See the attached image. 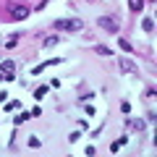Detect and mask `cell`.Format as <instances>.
Returning <instances> with one entry per match:
<instances>
[{"label": "cell", "instance_id": "obj_18", "mask_svg": "<svg viewBox=\"0 0 157 157\" xmlns=\"http://www.w3.org/2000/svg\"><path fill=\"white\" fill-rule=\"evenodd\" d=\"M121 110H123V115H128V113H131V102L123 100V102H121Z\"/></svg>", "mask_w": 157, "mask_h": 157}, {"label": "cell", "instance_id": "obj_11", "mask_svg": "<svg viewBox=\"0 0 157 157\" xmlns=\"http://www.w3.org/2000/svg\"><path fill=\"white\" fill-rule=\"evenodd\" d=\"M121 147H126V136H121L118 141H113V147H110V152H118Z\"/></svg>", "mask_w": 157, "mask_h": 157}, {"label": "cell", "instance_id": "obj_2", "mask_svg": "<svg viewBox=\"0 0 157 157\" xmlns=\"http://www.w3.org/2000/svg\"><path fill=\"white\" fill-rule=\"evenodd\" d=\"M97 24H100V29H102V32H107V34H118V29H121V24H118L113 16H102Z\"/></svg>", "mask_w": 157, "mask_h": 157}, {"label": "cell", "instance_id": "obj_14", "mask_svg": "<svg viewBox=\"0 0 157 157\" xmlns=\"http://www.w3.org/2000/svg\"><path fill=\"white\" fill-rule=\"evenodd\" d=\"M26 144L32 147V149H39V147H42V144H39V139H37V136H29V141H26Z\"/></svg>", "mask_w": 157, "mask_h": 157}, {"label": "cell", "instance_id": "obj_22", "mask_svg": "<svg viewBox=\"0 0 157 157\" xmlns=\"http://www.w3.org/2000/svg\"><path fill=\"white\" fill-rule=\"evenodd\" d=\"M147 3H155V0H147Z\"/></svg>", "mask_w": 157, "mask_h": 157}, {"label": "cell", "instance_id": "obj_13", "mask_svg": "<svg viewBox=\"0 0 157 157\" xmlns=\"http://www.w3.org/2000/svg\"><path fill=\"white\" fill-rule=\"evenodd\" d=\"M58 42H60V39H58V37H55V34H50V37H47V39H45V47H55V45H58Z\"/></svg>", "mask_w": 157, "mask_h": 157}, {"label": "cell", "instance_id": "obj_8", "mask_svg": "<svg viewBox=\"0 0 157 157\" xmlns=\"http://www.w3.org/2000/svg\"><path fill=\"white\" fill-rule=\"evenodd\" d=\"M18 39H21V34H11V37H8V42H6V47H8V50H11V47H16Z\"/></svg>", "mask_w": 157, "mask_h": 157}, {"label": "cell", "instance_id": "obj_7", "mask_svg": "<svg viewBox=\"0 0 157 157\" xmlns=\"http://www.w3.org/2000/svg\"><path fill=\"white\" fill-rule=\"evenodd\" d=\"M128 8H131L134 13H139L141 8H144V0H128Z\"/></svg>", "mask_w": 157, "mask_h": 157}, {"label": "cell", "instance_id": "obj_16", "mask_svg": "<svg viewBox=\"0 0 157 157\" xmlns=\"http://www.w3.org/2000/svg\"><path fill=\"white\" fill-rule=\"evenodd\" d=\"M45 94H47V86H39V89H34V97H37V100H42Z\"/></svg>", "mask_w": 157, "mask_h": 157}, {"label": "cell", "instance_id": "obj_10", "mask_svg": "<svg viewBox=\"0 0 157 157\" xmlns=\"http://www.w3.org/2000/svg\"><path fill=\"white\" fill-rule=\"evenodd\" d=\"M141 29H144V32H152V29H155V18H144V21H141Z\"/></svg>", "mask_w": 157, "mask_h": 157}, {"label": "cell", "instance_id": "obj_19", "mask_svg": "<svg viewBox=\"0 0 157 157\" xmlns=\"http://www.w3.org/2000/svg\"><path fill=\"white\" fill-rule=\"evenodd\" d=\"M45 68H47V63H42V66H34V68H32V73H34V76H37V73H42V71H45Z\"/></svg>", "mask_w": 157, "mask_h": 157}, {"label": "cell", "instance_id": "obj_3", "mask_svg": "<svg viewBox=\"0 0 157 157\" xmlns=\"http://www.w3.org/2000/svg\"><path fill=\"white\" fill-rule=\"evenodd\" d=\"M0 71H3V76H6V81H13V71H16V60H3L0 63Z\"/></svg>", "mask_w": 157, "mask_h": 157}, {"label": "cell", "instance_id": "obj_5", "mask_svg": "<svg viewBox=\"0 0 157 157\" xmlns=\"http://www.w3.org/2000/svg\"><path fill=\"white\" fill-rule=\"evenodd\" d=\"M11 16L16 18V21H21V18L29 16V8L26 6H11Z\"/></svg>", "mask_w": 157, "mask_h": 157}, {"label": "cell", "instance_id": "obj_4", "mask_svg": "<svg viewBox=\"0 0 157 157\" xmlns=\"http://www.w3.org/2000/svg\"><path fill=\"white\" fill-rule=\"evenodd\" d=\"M121 71H123V73H128V76H136V73H139V68H136V63H134V60L123 58V60H121Z\"/></svg>", "mask_w": 157, "mask_h": 157}, {"label": "cell", "instance_id": "obj_21", "mask_svg": "<svg viewBox=\"0 0 157 157\" xmlns=\"http://www.w3.org/2000/svg\"><path fill=\"white\" fill-rule=\"evenodd\" d=\"M63 63V58H52V60H47V66H60Z\"/></svg>", "mask_w": 157, "mask_h": 157}, {"label": "cell", "instance_id": "obj_17", "mask_svg": "<svg viewBox=\"0 0 157 157\" xmlns=\"http://www.w3.org/2000/svg\"><path fill=\"white\" fill-rule=\"evenodd\" d=\"M26 118H29V113H21V115H16V121H13V126H21L24 121H26Z\"/></svg>", "mask_w": 157, "mask_h": 157}, {"label": "cell", "instance_id": "obj_1", "mask_svg": "<svg viewBox=\"0 0 157 157\" xmlns=\"http://www.w3.org/2000/svg\"><path fill=\"white\" fill-rule=\"evenodd\" d=\"M55 29H63V32H81V29H84V21H78V18H63V21H55Z\"/></svg>", "mask_w": 157, "mask_h": 157}, {"label": "cell", "instance_id": "obj_9", "mask_svg": "<svg viewBox=\"0 0 157 157\" xmlns=\"http://www.w3.org/2000/svg\"><path fill=\"white\" fill-rule=\"evenodd\" d=\"M94 52H97V55H105V58H110V55H113L110 47H102V45H97V47H94Z\"/></svg>", "mask_w": 157, "mask_h": 157}, {"label": "cell", "instance_id": "obj_20", "mask_svg": "<svg viewBox=\"0 0 157 157\" xmlns=\"http://www.w3.org/2000/svg\"><path fill=\"white\" fill-rule=\"evenodd\" d=\"M78 136H81V131H73V134L68 136V141H71V144H76V141H78Z\"/></svg>", "mask_w": 157, "mask_h": 157}, {"label": "cell", "instance_id": "obj_12", "mask_svg": "<svg viewBox=\"0 0 157 157\" xmlns=\"http://www.w3.org/2000/svg\"><path fill=\"white\" fill-rule=\"evenodd\" d=\"M118 47H121L123 52H131V50H134V47H131V42H126V39H118Z\"/></svg>", "mask_w": 157, "mask_h": 157}, {"label": "cell", "instance_id": "obj_15", "mask_svg": "<svg viewBox=\"0 0 157 157\" xmlns=\"http://www.w3.org/2000/svg\"><path fill=\"white\" fill-rule=\"evenodd\" d=\"M18 107H21V102H18V100H11V102L6 105V110L11 113V110H18Z\"/></svg>", "mask_w": 157, "mask_h": 157}, {"label": "cell", "instance_id": "obj_6", "mask_svg": "<svg viewBox=\"0 0 157 157\" xmlns=\"http://www.w3.org/2000/svg\"><path fill=\"white\" fill-rule=\"evenodd\" d=\"M126 126H131V128H136V131H144L147 128V123L139 121V118H136V121H126Z\"/></svg>", "mask_w": 157, "mask_h": 157}]
</instances>
